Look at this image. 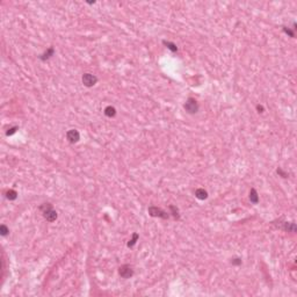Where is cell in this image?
Segmentation results:
<instances>
[{
	"mask_svg": "<svg viewBox=\"0 0 297 297\" xmlns=\"http://www.w3.org/2000/svg\"><path fill=\"white\" fill-rule=\"evenodd\" d=\"M40 210L42 211L43 217L48 221V222H55L58 217L57 215V211L53 210L52 204L51 203H43L42 205L40 207Z\"/></svg>",
	"mask_w": 297,
	"mask_h": 297,
	"instance_id": "cell-1",
	"label": "cell"
},
{
	"mask_svg": "<svg viewBox=\"0 0 297 297\" xmlns=\"http://www.w3.org/2000/svg\"><path fill=\"white\" fill-rule=\"evenodd\" d=\"M185 110L187 112V113H189V114H195V113H197L199 112V103H197V101L195 100V99H193V98H188L187 99V101H186V103H185Z\"/></svg>",
	"mask_w": 297,
	"mask_h": 297,
	"instance_id": "cell-2",
	"label": "cell"
},
{
	"mask_svg": "<svg viewBox=\"0 0 297 297\" xmlns=\"http://www.w3.org/2000/svg\"><path fill=\"white\" fill-rule=\"evenodd\" d=\"M148 214L152 216V217H160V218H164V219H167L168 218V214L166 211H164L163 209H160L158 207H148Z\"/></svg>",
	"mask_w": 297,
	"mask_h": 297,
	"instance_id": "cell-3",
	"label": "cell"
},
{
	"mask_svg": "<svg viewBox=\"0 0 297 297\" xmlns=\"http://www.w3.org/2000/svg\"><path fill=\"white\" fill-rule=\"evenodd\" d=\"M81 80H83V84L86 87H92V86H94L98 83V78L92 73H85L83 75Z\"/></svg>",
	"mask_w": 297,
	"mask_h": 297,
	"instance_id": "cell-4",
	"label": "cell"
},
{
	"mask_svg": "<svg viewBox=\"0 0 297 297\" xmlns=\"http://www.w3.org/2000/svg\"><path fill=\"white\" fill-rule=\"evenodd\" d=\"M118 274L123 279H130L134 275V269L129 265H123L118 268Z\"/></svg>",
	"mask_w": 297,
	"mask_h": 297,
	"instance_id": "cell-5",
	"label": "cell"
},
{
	"mask_svg": "<svg viewBox=\"0 0 297 297\" xmlns=\"http://www.w3.org/2000/svg\"><path fill=\"white\" fill-rule=\"evenodd\" d=\"M66 138H67V140H69L70 143H77V142H79V139H80V134H79L78 130L72 129V130H69V131L66 132Z\"/></svg>",
	"mask_w": 297,
	"mask_h": 297,
	"instance_id": "cell-6",
	"label": "cell"
},
{
	"mask_svg": "<svg viewBox=\"0 0 297 297\" xmlns=\"http://www.w3.org/2000/svg\"><path fill=\"white\" fill-rule=\"evenodd\" d=\"M53 53H55V49H53L52 47H50V48H49V49H48V50H47L45 52L42 53V55L40 56V59H41V61H43V62H45V61H48L49 58H51V57H52Z\"/></svg>",
	"mask_w": 297,
	"mask_h": 297,
	"instance_id": "cell-7",
	"label": "cell"
},
{
	"mask_svg": "<svg viewBox=\"0 0 297 297\" xmlns=\"http://www.w3.org/2000/svg\"><path fill=\"white\" fill-rule=\"evenodd\" d=\"M195 196L199 200H205L208 197V193H207V191H204L203 188H197L195 191Z\"/></svg>",
	"mask_w": 297,
	"mask_h": 297,
	"instance_id": "cell-8",
	"label": "cell"
},
{
	"mask_svg": "<svg viewBox=\"0 0 297 297\" xmlns=\"http://www.w3.org/2000/svg\"><path fill=\"white\" fill-rule=\"evenodd\" d=\"M282 229L284 231H288V232H296V225H295V223H288V222L283 223Z\"/></svg>",
	"mask_w": 297,
	"mask_h": 297,
	"instance_id": "cell-9",
	"label": "cell"
},
{
	"mask_svg": "<svg viewBox=\"0 0 297 297\" xmlns=\"http://www.w3.org/2000/svg\"><path fill=\"white\" fill-rule=\"evenodd\" d=\"M105 115L108 117H114L116 115V109L112 106H107L105 108Z\"/></svg>",
	"mask_w": 297,
	"mask_h": 297,
	"instance_id": "cell-10",
	"label": "cell"
},
{
	"mask_svg": "<svg viewBox=\"0 0 297 297\" xmlns=\"http://www.w3.org/2000/svg\"><path fill=\"white\" fill-rule=\"evenodd\" d=\"M250 201L252 203H254V204H256L259 202V196H258V193H256L254 188H252L251 191H250Z\"/></svg>",
	"mask_w": 297,
	"mask_h": 297,
	"instance_id": "cell-11",
	"label": "cell"
},
{
	"mask_svg": "<svg viewBox=\"0 0 297 297\" xmlns=\"http://www.w3.org/2000/svg\"><path fill=\"white\" fill-rule=\"evenodd\" d=\"M6 197H7L10 201H14V200H16V197H18V193L14 191V189H10V191H6Z\"/></svg>",
	"mask_w": 297,
	"mask_h": 297,
	"instance_id": "cell-12",
	"label": "cell"
},
{
	"mask_svg": "<svg viewBox=\"0 0 297 297\" xmlns=\"http://www.w3.org/2000/svg\"><path fill=\"white\" fill-rule=\"evenodd\" d=\"M163 44L164 45H166V48H168L170 49L171 51H173V52H177L178 51V47L174 44V43H172V42H170V41H163Z\"/></svg>",
	"mask_w": 297,
	"mask_h": 297,
	"instance_id": "cell-13",
	"label": "cell"
},
{
	"mask_svg": "<svg viewBox=\"0 0 297 297\" xmlns=\"http://www.w3.org/2000/svg\"><path fill=\"white\" fill-rule=\"evenodd\" d=\"M168 208H170V210H171V214H172L175 218H178V219H179V218H180V215H179V210H178V208H177L175 205H172V204H171Z\"/></svg>",
	"mask_w": 297,
	"mask_h": 297,
	"instance_id": "cell-14",
	"label": "cell"
},
{
	"mask_svg": "<svg viewBox=\"0 0 297 297\" xmlns=\"http://www.w3.org/2000/svg\"><path fill=\"white\" fill-rule=\"evenodd\" d=\"M8 233H10V229H8L5 224H1V225H0V234H1L2 237H6Z\"/></svg>",
	"mask_w": 297,
	"mask_h": 297,
	"instance_id": "cell-15",
	"label": "cell"
},
{
	"mask_svg": "<svg viewBox=\"0 0 297 297\" xmlns=\"http://www.w3.org/2000/svg\"><path fill=\"white\" fill-rule=\"evenodd\" d=\"M138 238H139L138 233H134V234H132V238H131V239L129 240V243H128V247H132L134 245L137 243Z\"/></svg>",
	"mask_w": 297,
	"mask_h": 297,
	"instance_id": "cell-16",
	"label": "cell"
},
{
	"mask_svg": "<svg viewBox=\"0 0 297 297\" xmlns=\"http://www.w3.org/2000/svg\"><path fill=\"white\" fill-rule=\"evenodd\" d=\"M276 172H277V174H279L280 177H282V178H288V173L284 172V171L282 170L281 167H279V168L276 170Z\"/></svg>",
	"mask_w": 297,
	"mask_h": 297,
	"instance_id": "cell-17",
	"label": "cell"
},
{
	"mask_svg": "<svg viewBox=\"0 0 297 297\" xmlns=\"http://www.w3.org/2000/svg\"><path fill=\"white\" fill-rule=\"evenodd\" d=\"M18 130H19V128H18V127L10 128V129H8V131L6 132V135H7V136H12V135H13V134H15V132H16Z\"/></svg>",
	"mask_w": 297,
	"mask_h": 297,
	"instance_id": "cell-18",
	"label": "cell"
},
{
	"mask_svg": "<svg viewBox=\"0 0 297 297\" xmlns=\"http://www.w3.org/2000/svg\"><path fill=\"white\" fill-rule=\"evenodd\" d=\"M283 30H284V33H286V34H288V35H289L290 37H294V36H295V34H294V32H293V30H290L289 28L287 29L286 27H283Z\"/></svg>",
	"mask_w": 297,
	"mask_h": 297,
	"instance_id": "cell-19",
	"label": "cell"
},
{
	"mask_svg": "<svg viewBox=\"0 0 297 297\" xmlns=\"http://www.w3.org/2000/svg\"><path fill=\"white\" fill-rule=\"evenodd\" d=\"M231 262H232V265H240V264H242V260H240L239 258H236V259H233Z\"/></svg>",
	"mask_w": 297,
	"mask_h": 297,
	"instance_id": "cell-20",
	"label": "cell"
},
{
	"mask_svg": "<svg viewBox=\"0 0 297 297\" xmlns=\"http://www.w3.org/2000/svg\"><path fill=\"white\" fill-rule=\"evenodd\" d=\"M256 109L259 110V113H264V107H262V106L258 105V106H256Z\"/></svg>",
	"mask_w": 297,
	"mask_h": 297,
	"instance_id": "cell-21",
	"label": "cell"
}]
</instances>
